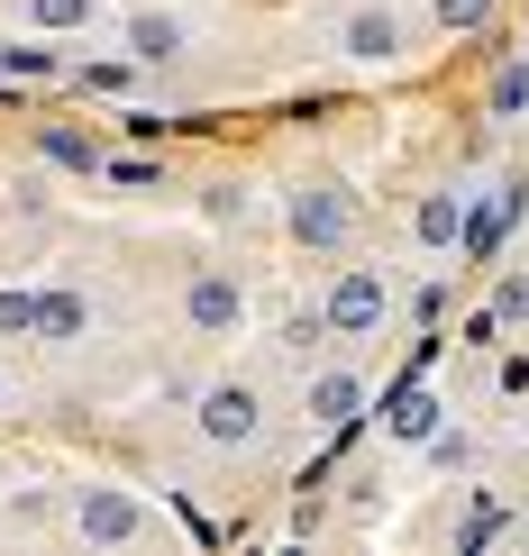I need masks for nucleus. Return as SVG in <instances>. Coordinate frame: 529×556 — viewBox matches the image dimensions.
I'll return each mask as SVG.
<instances>
[{
    "mask_svg": "<svg viewBox=\"0 0 529 556\" xmlns=\"http://www.w3.org/2000/svg\"><path fill=\"white\" fill-rule=\"evenodd\" d=\"M393 429L402 438H429V392H411V383L393 392Z\"/></svg>",
    "mask_w": 529,
    "mask_h": 556,
    "instance_id": "1",
    "label": "nucleus"
},
{
    "mask_svg": "<svg viewBox=\"0 0 529 556\" xmlns=\"http://www.w3.org/2000/svg\"><path fill=\"white\" fill-rule=\"evenodd\" d=\"M338 319H348V329H365V319H375V283H348V292H338Z\"/></svg>",
    "mask_w": 529,
    "mask_h": 556,
    "instance_id": "2",
    "label": "nucleus"
},
{
    "mask_svg": "<svg viewBox=\"0 0 529 556\" xmlns=\"http://www.w3.org/2000/svg\"><path fill=\"white\" fill-rule=\"evenodd\" d=\"M211 429H219V438L247 429V392H219V402H211Z\"/></svg>",
    "mask_w": 529,
    "mask_h": 556,
    "instance_id": "3",
    "label": "nucleus"
},
{
    "mask_svg": "<svg viewBox=\"0 0 529 556\" xmlns=\"http://www.w3.org/2000/svg\"><path fill=\"white\" fill-rule=\"evenodd\" d=\"M356 55H393V18H356Z\"/></svg>",
    "mask_w": 529,
    "mask_h": 556,
    "instance_id": "4",
    "label": "nucleus"
},
{
    "mask_svg": "<svg viewBox=\"0 0 529 556\" xmlns=\"http://www.w3.org/2000/svg\"><path fill=\"white\" fill-rule=\"evenodd\" d=\"M319 410H329V420H348V410H356V383H348V375H338V383H319Z\"/></svg>",
    "mask_w": 529,
    "mask_h": 556,
    "instance_id": "5",
    "label": "nucleus"
},
{
    "mask_svg": "<svg viewBox=\"0 0 529 556\" xmlns=\"http://www.w3.org/2000/svg\"><path fill=\"white\" fill-rule=\"evenodd\" d=\"M448 10V28H475V18H484V0H439Z\"/></svg>",
    "mask_w": 529,
    "mask_h": 556,
    "instance_id": "6",
    "label": "nucleus"
}]
</instances>
